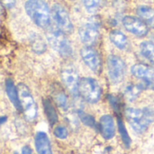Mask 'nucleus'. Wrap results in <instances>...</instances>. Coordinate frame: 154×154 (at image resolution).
Instances as JSON below:
<instances>
[{"label": "nucleus", "mask_w": 154, "mask_h": 154, "mask_svg": "<svg viewBox=\"0 0 154 154\" xmlns=\"http://www.w3.org/2000/svg\"><path fill=\"white\" fill-rule=\"evenodd\" d=\"M125 116L133 129L139 134L145 132L154 122V110L151 107H129L125 110Z\"/></svg>", "instance_id": "nucleus-1"}, {"label": "nucleus", "mask_w": 154, "mask_h": 154, "mask_svg": "<svg viewBox=\"0 0 154 154\" xmlns=\"http://www.w3.org/2000/svg\"><path fill=\"white\" fill-rule=\"evenodd\" d=\"M24 7L26 14L37 26L50 27L51 12L43 0H27Z\"/></svg>", "instance_id": "nucleus-2"}, {"label": "nucleus", "mask_w": 154, "mask_h": 154, "mask_svg": "<svg viewBox=\"0 0 154 154\" xmlns=\"http://www.w3.org/2000/svg\"><path fill=\"white\" fill-rule=\"evenodd\" d=\"M46 38L51 46L63 58H69L73 54V48L65 33L57 27H48Z\"/></svg>", "instance_id": "nucleus-3"}, {"label": "nucleus", "mask_w": 154, "mask_h": 154, "mask_svg": "<svg viewBox=\"0 0 154 154\" xmlns=\"http://www.w3.org/2000/svg\"><path fill=\"white\" fill-rule=\"evenodd\" d=\"M17 90L24 118L32 122L37 117V105L26 85L20 83L17 87Z\"/></svg>", "instance_id": "nucleus-4"}, {"label": "nucleus", "mask_w": 154, "mask_h": 154, "mask_svg": "<svg viewBox=\"0 0 154 154\" xmlns=\"http://www.w3.org/2000/svg\"><path fill=\"white\" fill-rule=\"evenodd\" d=\"M79 93L89 103H97L101 96V88L98 82L92 78H83L79 81Z\"/></svg>", "instance_id": "nucleus-5"}, {"label": "nucleus", "mask_w": 154, "mask_h": 154, "mask_svg": "<svg viewBox=\"0 0 154 154\" xmlns=\"http://www.w3.org/2000/svg\"><path fill=\"white\" fill-rule=\"evenodd\" d=\"M100 23L97 17H91L79 30V35L83 43L87 46L95 44L99 37Z\"/></svg>", "instance_id": "nucleus-6"}, {"label": "nucleus", "mask_w": 154, "mask_h": 154, "mask_svg": "<svg viewBox=\"0 0 154 154\" xmlns=\"http://www.w3.org/2000/svg\"><path fill=\"white\" fill-rule=\"evenodd\" d=\"M51 18L58 29L64 33H70L73 31V24L69 13L60 4H54L51 7Z\"/></svg>", "instance_id": "nucleus-7"}, {"label": "nucleus", "mask_w": 154, "mask_h": 154, "mask_svg": "<svg viewBox=\"0 0 154 154\" xmlns=\"http://www.w3.org/2000/svg\"><path fill=\"white\" fill-rule=\"evenodd\" d=\"M107 70L111 81L114 83H119L125 78L126 65L119 56L112 54L107 57Z\"/></svg>", "instance_id": "nucleus-8"}, {"label": "nucleus", "mask_w": 154, "mask_h": 154, "mask_svg": "<svg viewBox=\"0 0 154 154\" xmlns=\"http://www.w3.org/2000/svg\"><path fill=\"white\" fill-rule=\"evenodd\" d=\"M123 24L128 32H132L133 34L138 37L146 36L149 32V28L147 24L144 23V21L135 16H125L123 19Z\"/></svg>", "instance_id": "nucleus-9"}, {"label": "nucleus", "mask_w": 154, "mask_h": 154, "mask_svg": "<svg viewBox=\"0 0 154 154\" xmlns=\"http://www.w3.org/2000/svg\"><path fill=\"white\" fill-rule=\"evenodd\" d=\"M80 55L85 64L94 72H99L101 69V60L97 51L91 46H85L80 51Z\"/></svg>", "instance_id": "nucleus-10"}, {"label": "nucleus", "mask_w": 154, "mask_h": 154, "mask_svg": "<svg viewBox=\"0 0 154 154\" xmlns=\"http://www.w3.org/2000/svg\"><path fill=\"white\" fill-rule=\"evenodd\" d=\"M61 79L71 94L76 96L79 93V85L80 80L77 70L73 67L63 68L61 70Z\"/></svg>", "instance_id": "nucleus-11"}, {"label": "nucleus", "mask_w": 154, "mask_h": 154, "mask_svg": "<svg viewBox=\"0 0 154 154\" xmlns=\"http://www.w3.org/2000/svg\"><path fill=\"white\" fill-rule=\"evenodd\" d=\"M99 126H100L101 134L106 140H109L114 137L116 134V126H115L114 119L111 116L104 115L100 118Z\"/></svg>", "instance_id": "nucleus-12"}, {"label": "nucleus", "mask_w": 154, "mask_h": 154, "mask_svg": "<svg viewBox=\"0 0 154 154\" xmlns=\"http://www.w3.org/2000/svg\"><path fill=\"white\" fill-rule=\"evenodd\" d=\"M35 148L38 154H52L48 135L43 132H38L34 138Z\"/></svg>", "instance_id": "nucleus-13"}, {"label": "nucleus", "mask_w": 154, "mask_h": 154, "mask_svg": "<svg viewBox=\"0 0 154 154\" xmlns=\"http://www.w3.org/2000/svg\"><path fill=\"white\" fill-rule=\"evenodd\" d=\"M5 92L9 100L11 101L13 106L16 108V110L19 112H22L23 108L20 103L18 90H17V88L14 86V81L11 79H6L5 80Z\"/></svg>", "instance_id": "nucleus-14"}, {"label": "nucleus", "mask_w": 154, "mask_h": 154, "mask_svg": "<svg viewBox=\"0 0 154 154\" xmlns=\"http://www.w3.org/2000/svg\"><path fill=\"white\" fill-rule=\"evenodd\" d=\"M132 74L142 79L154 80V69L145 64H134L131 69Z\"/></svg>", "instance_id": "nucleus-15"}, {"label": "nucleus", "mask_w": 154, "mask_h": 154, "mask_svg": "<svg viewBox=\"0 0 154 154\" xmlns=\"http://www.w3.org/2000/svg\"><path fill=\"white\" fill-rule=\"evenodd\" d=\"M52 97L56 104L62 108L63 110H67L69 108V100L68 97L64 91V89L60 86L57 85L52 88Z\"/></svg>", "instance_id": "nucleus-16"}, {"label": "nucleus", "mask_w": 154, "mask_h": 154, "mask_svg": "<svg viewBox=\"0 0 154 154\" xmlns=\"http://www.w3.org/2000/svg\"><path fill=\"white\" fill-rule=\"evenodd\" d=\"M30 44L32 50L37 54L44 53L47 50L46 42H44L43 38L38 33H32L30 36Z\"/></svg>", "instance_id": "nucleus-17"}, {"label": "nucleus", "mask_w": 154, "mask_h": 154, "mask_svg": "<svg viewBox=\"0 0 154 154\" xmlns=\"http://www.w3.org/2000/svg\"><path fill=\"white\" fill-rule=\"evenodd\" d=\"M110 40L120 50H125L129 44L125 34L119 30H114L110 32Z\"/></svg>", "instance_id": "nucleus-18"}, {"label": "nucleus", "mask_w": 154, "mask_h": 154, "mask_svg": "<svg viewBox=\"0 0 154 154\" xmlns=\"http://www.w3.org/2000/svg\"><path fill=\"white\" fill-rule=\"evenodd\" d=\"M42 106H43V109H44V112L48 118L49 123L51 125H55L58 122V114L51 99L49 98L42 99Z\"/></svg>", "instance_id": "nucleus-19"}, {"label": "nucleus", "mask_w": 154, "mask_h": 154, "mask_svg": "<svg viewBox=\"0 0 154 154\" xmlns=\"http://www.w3.org/2000/svg\"><path fill=\"white\" fill-rule=\"evenodd\" d=\"M137 14L143 20L151 23L152 26L154 24V9L147 6V5H141L136 10Z\"/></svg>", "instance_id": "nucleus-20"}, {"label": "nucleus", "mask_w": 154, "mask_h": 154, "mask_svg": "<svg viewBox=\"0 0 154 154\" xmlns=\"http://www.w3.org/2000/svg\"><path fill=\"white\" fill-rule=\"evenodd\" d=\"M141 52L143 57H145L148 60L154 64V43L152 42H143L140 46Z\"/></svg>", "instance_id": "nucleus-21"}, {"label": "nucleus", "mask_w": 154, "mask_h": 154, "mask_svg": "<svg viewBox=\"0 0 154 154\" xmlns=\"http://www.w3.org/2000/svg\"><path fill=\"white\" fill-rule=\"evenodd\" d=\"M117 125H118V130H119V133H120V135H121V138H122V141L125 146V148H130L131 146V138L128 134V132L126 130V127L125 125V123L123 122V120L118 117L117 118Z\"/></svg>", "instance_id": "nucleus-22"}, {"label": "nucleus", "mask_w": 154, "mask_h": 154, "mask_svg": "<svg viewBox=\"0 0 154 154\" xmlns=\"http://www.w3.org/2000/svg\"><path fill=\"white\" fill-rule=\"evenodd\" d=\"M142 91L141 88L139 87V85H129L126 87L125 90V95L127 97V99H129L130 101L134 100L140 94V92Z\"/></svg>", "instance_id": "nucleus-23"}, {"label": "nucleus", "mask_w": 154, "mask_h": 154, "mask_svg": "<svg viewBox=\"0 0 154 154\" xmlns=\"http://www.w3.org/2000/svg\"><path fill=\"white\" fill-rule=\"evenodd\" d=\"M78 116H79L80 121L85 125L89 126V127H95L96 126V120L91 115L87 114V113L83 112L82 110H79L78 111Z\"/></svg>", "instance_id": "nucleus-24"}, {"label": "nucleus", "mask_w": 154, "mask_h": 154, "mask_svg": "<svg viewBox=\"0 0 154 154\" xmlns=\"http://www.w3.org/2000/svg\"><path fill=\"white\" fill-rule=\"evenodd\" d=\"M88 12H96L103 4L104 0H81Z\"/></svg>", "instance_id": "nucleus-25"}, {"label": "nucleus", "mask_w": 154, "mask_h": 154, "mask_svg": "<svg viewBox=\"0 0 154 154\" xmlns=\"http://www.w3.org/2000/svg\"><path fill=\"white\" fill-rule=\"evenodd\" d=\"M53 134L59 139H65L68 136V130L66 127H64L62 125H59V126L55 127Z\"/></svg>", "instance_id": "nucleus-26"}, {"label": "nucleus", "mask_w": 154, "mask_h": 154, "mask_svg": "<svg viewBox=\"0 0 154 154\" xmlns=\"http://www.w3.org/2000/svg\"><path fill=\"white\" fill-rule=\"evenodd\" d=\"M107 98L110 102V104L112 105V106L114 107L115 110H118L119 109V101L117 100V98L112 95H109L107 96Z\"/></svg>", "instance_id": "nucleus-27"}, {"label": "nucleus", "mask_w": 154, "mask_h": 154, "mask_svg": "<svg viewBox=\"0 0 154 154\" xmlns=\"http://www.w3.org/2000/svg\"><path fill=\"white\" fill-rule=\"evenodd\" d=\"M32 149L30 146L28 145H25L22 148V154H32Z\"/></svg>", "instance_id": "nucleus-28"}, {"label": "nucleus", "mask_w": 154, "mask_h": 154, "mask_svg": "<svg viewBox=\"0 0 154 154\" xmlns=\"http://www.w3.org/2000/svg\"><path fill=\"white\" fill-rule=\"evenodd\" d=\"M4 2L8 7H12L14 5V0H4Z\"/></svg>", "instance_id": "nucleus-29"}, {"label": "nucleus", "mask_w": 154, "mask_h": 154, "mask_svg": "<svg viewBox=\"0 0 154 154\" xmlns=\"http://www.w3.org/2000/svg\"><path fill=\"white\" fill-rule=\"evenodd\" d=\"M6 121H7V116H1V118H0V122H1V124H2V125H4Z\"/></svg>", "instance_id": "nucleus-30"}, {"label": "nucleus", "mask_w": 154, "mask_h": 154, "mask_svg": "<svg viewBox=\"0 0 154 154\" xmlns=\"http://www.w3.org/2000/svg\"><path fill=\"white\" fill-rule=\"evenodd\" d=\"M14 154H19V153H18L17 152H14Z\"/></svg>", "instance_id": "nucleus-31"}, {"label": "nucleus", "mask_w": 154, "mask_h": 154, "mask_svg": "<svg viewBox=\"0 0 154 154\" xmlns=\"http://www.w3.org/2000/svg\"><path fill=\"white\" fill-rule=\"evenodd\" d=\"M153 27H154V24H153Z\"/></svg>", "instance_id": "nucleus-32"}]
</instances>
